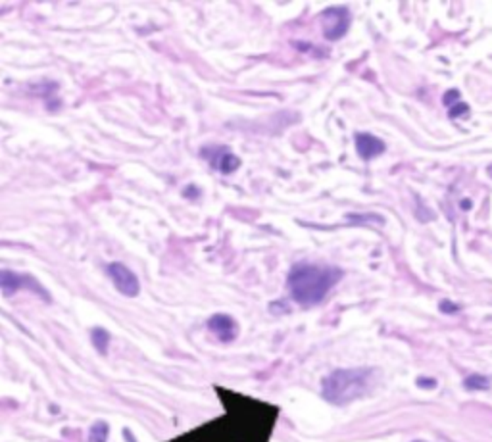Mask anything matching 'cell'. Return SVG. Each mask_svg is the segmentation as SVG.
I'll return each mask as SVG.
<instances>
[{
  "mask_svg": "<svg viewBox=\"0 0 492 442\" xmlns=\"http://www.w3.org/2000/svg\"><path fill=\"white\" fill-rule=\"evenodd\" d=\"M413 442H425V441H413Z\"/></svg>",
  "mask_w": 492,
  "mask_h": 442,
  "instance_id": "17",
  "label": "cell"
},
{
  "mask_svg": "<svg viewBox=\"0 0 492 442\" xmlns=\"http://www.w3.org/2000/svg\"><path fill=\"white\" fill-rule=\"evenodd\" d=\"M202 156L208 160V164L212 165L213 170L225 173V175L237 172L240 165V160L235 156L233 152L227 150L225 146H206V148H202Z\"/></svg>",
  "mask_w": 492,
  "mask_h": 442,
  "instance_id": "6",
  "label": "cell"
},
{
  "mask_svg": "<svg viewBox=\"0 0 492 442\" xmlns=\"http://www.w3.org/2000/svg\"><path fill=\"white\" fill-rule=\"evenodd\" d=\"M342 277V271L332 265L296 264L289 273V292L300 306H315L327 297Z\"/></svg>",
  "mask_w": 492,
  "mask_h": 442,
  "instance_id": "1",
  "label": "cell"
},
{
  "mask_svg": "<svg viewBox=\"0 0 492 442\" xmlns=\"http://www.w3.org/2000/svg\"><path fill=\"white\" fill-rule=\"evenodd\" d=\"M442 102H445L446 106H450V108H452V102H459V93L458 91H448V93L445 94Z\"/></svg>",
  "mask_w": 492,
  "mask_h": 442,
  "instance_id": "13",
  "label": "cell"
},
{
  "mask_svg": "<svg viewBox=\"0 0 492 442\" xmlns=\"http://www.w3.org/2000/svg\"><path fill=\"white\" fill-rule=\"evenodd\" d=\"M486 173H488V177H492V164L486 167Z\"/></svg>",
  "mask_w": 492,
  "mask_h": 442,
  "instance_id": "16",
  "label": "cell"
},
{
  "mask_svg": "<svg viewBox=\"0 0 492 442\" xmlns=\"http://www.w3.org/2000/svg\"><path fill=\"white\" fill-rule=\"evenodd\" d=\"M0 287H2V292H4L6 297L13 294L16 291H20V289H31V291L37 292L43 300H47V302L50 300L48 292L35 281V277L20 275V273H13V271L4 270L0 273Z\"/></svg>",
  "mask_w": 492,
  "mask_h": 442,
  "instance_id": "5",
  "label": "cell"
},
{
  "mask_svg": "<svg viewBox=\"0 0 492 442\" xmlns=\"http://www.w3.org/2000/svg\"><path fill=\"white\" fill-rule=\"evenodd\" d=\"M208 329L212 331L221 343H231L239 335V325L231 316L225 314H216L208 319Z\"/></svg>",
  "mask_w": 492,
  "mask_h": 442,
  "instance_id": "7",
  "label": "cell"
},
{
  "mask_svg": "<svg viewBox=\"0 0 492 442\" xmlns=\"http://www.w3.org/2000/svg\"><path fill=\"white\" fill-rule=\"evenodd\" d=\"M106 271H108V275H110V279H112L113 287H116L123 297L133 298L139 294L140 292L139 279H137V275H135L133 271L129 270L127 265L120 264V262H113V264L108 265Z\"/></svg>",
  "mask_w": 492,
  "mask_h": 442,
  "instance_id": "4",
  "label": "cell"
},
{
  "mask_svg": "<svg viewBox=\"0 0 492 442\" xmlns=\"http://www.w3.org/2000/svg\"><path fill=\"white\" fill-rule=\"evenodd\" d=\"M356 150L364 160H373L385 152V143L369 133H358L356 135Z\"/></svg>",
  "mask_w": 492,
  "mask_h": 442,
  "instance_id": "8",
  "label": "cell"
},
{
  "mask_svg": "<svg viewBox=\"0 0 492 442\" xmlns=\"http://www.w3.org/2000/svg\"><path fill=\"white\" fill-rule=\"evenodd\" d=\"M91 337H93L94 348L99 350L100 354L104 356V354L108 352V344H110V335H108V331H104L102 327H94L93 333H91Z\"/></svg>",
  "mask_w": 492,
  "mask_h": 442,
  "instance_id": "9",
  "label": "cell"
},
{
  "mask_svg": "<svg viewBox=\"0 0 492 442\" xmlns=\"http://www.w3.org/2000/svg\"><path fill=\"white\" fill-rule=\"evenodd\" d=\"M373 370H337L321 381V394L327 402L345 406L358 400L371 389Z\"/></svg>",
  "mask_w": 492,
  "mask_h": 442,
  "instance_id": "2",
  "label": "cell"
},
{
  "mask_svg": "<svg viewBox=\"0 0 492 442\" xmlns=\"http://www.w3.org/2000/svg\"><path fill=\"white\" fill-rule=\"evenodd\" d=\"M440 310L446 311V314H456L459 308L456 306V304H450L448 300H442V302H440Z\"/></svg>",
  "mask_w": 492,
  "mask_h": 442,
  "instance_id": "14",
  "label": "cell"
},
{
  "mask_svg": "<svg viewBox=\"0 0 492 442\" xmlns=\"http://www.w3.org/2000/svg\"><path fill=\"white\" fill-rule=\"evenodd\" d=\"M350 27V12L345 6H332L327 8L321 13V29H323V37L327 40H339L345 37V33Z\"/></svg>",
  "mask_w": 492,
  "mask_h": 442,
  "instance_id": "3",
  "label": "cell"
},
{
  "mask_svg": "<svg viewBox=\"0 0 492 442\" xmlns=\"http://www.w3.org/2000/svg\"><path fill=\"white\" fill-rule=\"evenodd\" d=\"M419 387H425V389H435V381L432 379H418Z\"/></svg>",
  "mask_w": 492,
  "mask_h": 442,
  "instance_id": "15",
  "label": "cell"
},
{
  "mask_svg": "<svg viewBox=\"0 0 492 442\" xmlns=\"http://www.w3.org/2000/svg\"><path fill=\"white\" fill-rule=\"evenodd\" d=\"M464 387L467 390H486L491 389V381L485 375H469L464 381Z\"/></svg>",
  "mask_w": 492,
  "mask_h": 442,
  "instance_id": "10",
  "label": "cell"
},
{
  "mask_svg": "<svg viewBox=\"0 0 492 442\" xmlns=\"http://www.w3.org/2000/svg\"><path fill=\"white\" fill-rule=\"evenodd\" d=\"M469 114V106L464 104V102H458V104H454L452 108H450V112H448V116L452 119L456 118H462V116H467Z\"/></svg>",
  "mask_w": 492,
  "mask_h": 442,
  "instance_id": "12",
  "label": "cell"
},
{
  "mask_svg": "<svg viewBox=\"0 0 492 442\" xmlns=\"http://www.w3.org/2000/svg\"><path fill=\"white\" fill-rule=\"evenodd\" d=\"M108 425L104 421H96L91 427V436L89 442H106L108 441Z\"/></svg>",
  "mask_w": 492,
  "mask_h": 442,
  "instance_id": "11",
  "label": "cell"
}]
</instances>
